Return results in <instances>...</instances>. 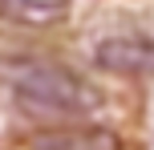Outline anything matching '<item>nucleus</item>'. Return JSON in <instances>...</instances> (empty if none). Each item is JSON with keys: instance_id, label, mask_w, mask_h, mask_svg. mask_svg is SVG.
Segmentation results:
<instances>
[{"instance_id": "nucleus-3", "label": "nucleus", "mask_w": 154, "mask_h": 150, "mask_svg": "<svg viewBox=\"0 0 154 150\" xmlns=\"http://www.w3.org/2000/svg\"><path fill=\"white\" fill-rule=\"evenodd\" d=\"M29 150H122V142L106 126H57L37 130L29 138Z\"/></svg>"}, {"instance_id": "nucleus-1", "label": "nucleus", "mask_w": 154, "mask_h": 150, "mask_svg": "<svg viewBox=\"0 0 154 150\" xmlns=\"http://www.w3.org/2000/svg\"><path fill=\"white\" fill-rule=\"evenodd\" d=\"M0 77L16 102L41 118H81L97 106V93L73 69L49 57H4Z\"/></svg>"}, {"instance_id": "nucleus-4", "label": "nucleus", "mask_w": 154, "mask_h": 150, "mask_svg": "<svg viewBox=\"0 0 154 150\" xmlns=\"http://www.w3.org/2000/svg\"><path fill=\"white\" fill-rule=\"evenodd\" d=\"M73 0H0V20L24 24V29H53L69 16Z\"/></svg>"}, {"instance_id": "nucleus-2", "label": "nucleus", "mask_w": 154, "mask_h": 150, "mask_svg": "<svg viewBox=\"0 0 154 150\" xmlns=\"http://www.w3.org/2000/svg\"><path fill=\"white\" fill-rule=\"evenodd\" d=\"M97 65L126 77H154V41L146 37H109L97 45Z\"/></svg>"}]
</instances>
